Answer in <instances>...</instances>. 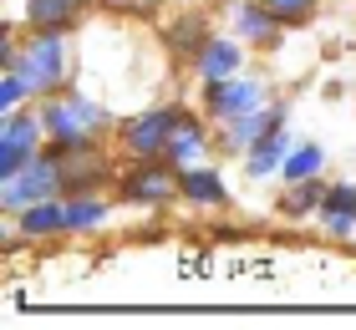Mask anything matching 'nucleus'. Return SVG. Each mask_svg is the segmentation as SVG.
Listing matches in <instances>:
<instances>
[{"label": "nucleus", "mask_w": 356, "mask_h": 330, "mask_svg": "<svg viewBox=\"0 0 356 330\" xmlns=\"http://www.w3.org/2000/svg\"><path fill=\"white\" fill-rule=\"evenodd\" d=\"M15 234L21 239H56L67 234V198H41V204H26L15 213Z\"/></svg>", "instance_id": "f8f14e48"}, {"label": "nucleus", "mask_w": 356, "mask_h": 330, "mask_svg": "<svg viewBox=\"0 0 356 330\" xmlns=\"http://www.w3.org/2000/svg\"><path fill=\"white\" fill-rule=\"evenodd\" d=\"M290 132L285 127H275V132H265L260 142L245 153V173L254 178V183H265V178H280V168H285V158H290Z\"/></svg>", "instance_id": "ddd939ff"}, {"label": "nucleus", "mask_w": 356, "mask_h": 330, "mask_svg": "<svg viewBox=\"0 0 356 330\" xmlns=\"http://www.w3.org/2000/svg\"><path fill=\"white\" fill-rule=\"evenodd\" d=\"M15 72L31 81V92L41 97H56L72 87V46H67V31H31L21 41V56H15Z\"/></svg>", "instance_id": "f03ea898"}, {"label": "nucleus", "mask_w": 356, "mask_h": 330, "mask_svg": "<svg viewBox=\"0 0 356 330\" xmlns=\"http://www.w3.org/2000/svg\"><path fill=\"white\" fill-rule=\"evenodd\" d=\"M209 153H214V138H209V117H193V112H184L173 127V138L163 147V158L173 163L178 173L199 168V163H209Z\"/></svg>", "instance_id": "9d476101"}, {"label": "nucleus", "mask_w": 356, "mask_h": 330, "mask_svg": "<svg viewBox=\"0 0 356 330\" xmlns=\"http://www.w3.org/2000/svg\"><path fill=\"white\" fill-rule=\"evenodd\" d=\"M265 6H270L275 15H280V26H305V21L316 15L321 0H265Z\"/></svg>", "instance_id": "412c9836"}, {"label": "nucleus", "mask_w": 356, "mask_h": 330, "mask_svg": "<svg viewBox=\"0 0 356 330\" xmlns=\"http://www.w3.org/2000/svg\"><path fill=\"white\" fill-rule=\"evenodd\" d=\"M285 102H265V107H254V112H245V117H234V122H224L219 127V147L224 153H250L254 142L265 138V132H275V127H285Z\"/></svg>", "instance_id": "1a4fd4ad"}, {"label": "nucleus", "mask_w": 356, "mask_h": 330, "mask_svg": "<svg viewBox=\"0 0 356 330\" xmlns=\"http://www.w3.org/2000/svg\"><path fill=\"white\" fill-rule=\"evenodd\" d=\"M178 117H184V107H148L138 112V117L122 122V153L133 163H148V158H163V147L173 138Z\"/></svg>", "instance_id": "423d86ee"}, {"label": "nucleus", "mask_w": 356, "mask_h": 330, "mask_svg": "<svg viewBox=\"0 0 356 330\" xmlns=\"http://www.w3.org/2000/svg\"><path fill=\"white\" fill-rule=\"evenodd\" d=\"M321 198H326V183H321V178H305V183H285L280 213H290V219H305V213H321Z\"/></svg>", "instance_id": "6ab92c4d"}, {"label": "nucleus", "mask_w": 356, "mask_h": 330, "mask_svg": "<svg viewBox=\"0 0 356 330\" xmlns=\"http://www.w3.org/2000/svg\"><path fill=\"white\" fill-rule=\"evenodd\" d=\"M122 198L127 204H143V208H163L173 198H184V173L168 158H148L122 178Z\"/></svg>", "instance_id": "0eeeda50"}, {"label": "nucleus", "mask_w": 356, "mask_h": 330, "mask_svg": "<svg viewBox=\"0 0 356 330\" xmlns=\"http://www.w3.org/2000/svg\"><path fill=\"white\" fill-rule=\"evenodd\" d=\"M41 198H67V168L51 147H41L26 168H15L10 178H0V204L15 219L26 204H41Z\"/></svg>", "instance_id": "7ed1b4c3"}, {"label": "nucleus", "mask_w": 356, "mask_h": 330, "mask_svg": "<svg viewBox=\"0 0 356 330\" xmlns=\"http://www.w3.org/2000/svg\"><path fill=\"white\" fill-rule=\"evenodd\" d=\"M188 61H193V72H199V81H224V76H239L250 66V46L239 36H229V31H214Z\"/></svg>", "instance_id": "6e6552de"}, {"label": "nucleus", "mask_w": 356, "mask_h": 330, "mask_svg": "<svg viewBox=\"0 0 356 330\" xmlns=\"http://www.w3.org/2000/svg\"><path fill=\"white\" fill-rule=\"evenodd\" d=\"M46 147V122H41V107H21V112H6L0 117V178H10L15 168H26Z\"/></svg>", "instance_id": "39448f33"}, {"label": "nucleus", "mask_w": 356, "mask_h": 330, "mask_svg": "<svg viewBox=\"0 0 356 330\" xmlns=\"http://www.w3.org/2000/svg\"><path fill=\"white\" fill-rule=\"evenodd\" d=\"M41 122H46V147L76 153V147H97V138L112 127V112L67 87L56 97H41Z\"/></svg>", "instance_id": "f257e3e1"}, {"label": "nucleus", "mask_w": 356, "mask_h": 330, "mask_svg": "<svg viewBox=\"0 0 356 330\" xmlns=\"http://www.w3.org/2000/svg\"><path fill=\"white\" fill-rule=\"evenodd\" d=\"M26 102H36L31 81L15 72V66H6V72H0V117H6V112H21Z\"/></svg>", "instance_id": "aec40b11"}, {"label": "nucleus", "mask_w": 356, "mask_h": 330, "mask_svg": "<svg viewBox=\"0 0 356 330\" xmlns=\"http://www.w3.org/2000/svg\"><path fill=\"white\" fill-rule=\"evenodd\" d=\"M184 204H193V208H219V204H229V183H224L209 163H199V168L184 173Z\"/></svg>", "instance_id": "2eb2a0df"}, {"label": "nucleus", "mask_w": 356, "mask_h": 330, "mask_svg": "<svg viewBox=\"0 0 356 330\" xmlns=\"http://www.w3.org/2000/svg\"><path fill=\"white\" fill-rule=\"evenodd\" d=\"M87 0H26V26L31 31H72Z\"/></svg>", "instance_id": "dca6fc26"}, {"label": "nucleus", "mask_w": 356, "mask_h": 330, "mask_svg": "<svg viewBox=\"0 0 356 330\" xmlns=\"http://www.w3.org/2000/svg\"><path fill=\"white\" fill-rule=\"evenodd\" d=\"M321 229L326 234H351L356 229V183H326V198H321Z\"/></svg>", "instance_id": "4468645a"}, {"label": "nucleus", "mask_w": 356, "mask_h": 330, "mask_svg": "<svg viewBox=\"0 0 356 330\" xmlns=\"http://www.w3.org/2000/svg\"><path fill=\"white\" fill-rule=\"evenodd\" d=\"M229 31L245 46H275L280 41V15H275L265 0H229Z\"/></svg>", "instance_id": "9b49d317"}, {"label": "nucleus", "mask_w": 356, "mask_h": 330, "mask_svg": "<svg viewBox=\"0 0 356 330\" xmlns=\"http://www.w3.org/2000/svg\"><path fill=\"white\" fill-rule=\"evenodd\" d=\"M326 173V147L321 142H296L280 168V183H305V178H321Z\"/></svg>", "instance_id": "a211bd4d"}, {"label": "nucleus", "mask_w": 356, "mask_h": 330, "mask_svg": "<svg viewBox=\"0 0 356 330\" xmlns=\"http://www.w3.org/2000/svg\"><path fill=\"white\" fill-rule=\"evenodd\" d=\"M265 102H270L265 81H260V76H250V72L224 76V81H204V117L214 122V127L234 122V117H245V112L265 107Z\"/></svg>", "instance_id": "20e7f679"}, {"label": "nucleus", "mask_w": 356, "mask_h": 330, "mask_svg": "<svg viewBox=\"0 0 356 330\" xmlns=\"http://www.w3.org/2000/svg\"><path fill=\"white\" fill-rule=\"evenodd\" d=\"M107 6H122V10H148V6H158V0H107Z\"/></svg>", "instance_id": "4be33fe9"}, {"label": "nucleus", "mask_w": 356, "mask_h": 330, "mask_svg": "<svg viewBox=\"0 0 356 330\" xmlns=\"http://www.w3.org/2000/svg\"><path fill=\"white\" fill-rule=\"evenodd\" d=\"M107 224V198L97 193H67V234H92Z\"/></svg>", "instance_id": "f3484780"}]
</instances>
